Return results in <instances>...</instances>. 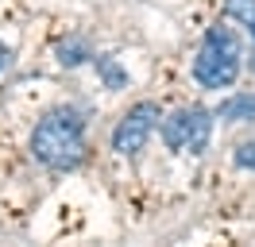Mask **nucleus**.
I'll return each mask as SVG.
<instances>
[{
	"mask_svg": "<svg viewBox=\"0 0 255 247\" xmlns=\"http://www.w3.org/2000/svg\"><path fill=\"white\" fill-rule=\"evenodd\" d=\"M159 120H162V108L155 105V101H135V105L116 120V127H112V151L124 154V158H135V154L147 147L151 131L159 127Z\"/></svg>",
	"mask_w": 255,
	"mask_h": 247,
	"instance_id": "20e7f679",
	"label": "nucleus"
},
{
	"mask_svg": "<svg viewBox=\"0 0 255 247\" xmlns=\"http://www.w3.org/2000/svg\"><path fill=\"white\" fill-rule=\"evenodd\" d=\"M27 151L47 170H74L85 158V116L78 108H54L35 124Z\"/></svg>",
	"mask_w": 255,
	"mask_h": 247,
	"instance_id": "f257e3e1",
	"label": "nucleus"
},
{
	"mask_svg": "<svg viewBox=\"0 0 255 247\" xmlns=\"http://www.w3.org/2000/svg\"><path fill=\"white\" fill-rule=\"evenodd\" d=\"M213 124H217V112H209L201 105H186L170 112L166 120L159 124L162 131V143L178 154H201L209 147V139H213Z\"/></svg>",
	"mask_w": 255,
	"mask_h": 247,
	"instance_id": "7ed1b4c3",
	"label": "nucleus"
},
{
	"mask_svg": "<svg viewBox=\"0 0 255 247\" xmlns=\"http://www.w3.org/2000/svg\"><path fill=\"white\" fill-rule=\"evenodd\" d=\"M93 58V50H89V43L85 39H66V43H58V62L62 66H81V62H89Z\"/></svg>",
	"mask_w": 255,
	"mask_h": 247,
	"instance_id": "6e6552de",
	"label": "nucleus"
},
{
	"mask_svg": "<svg viewBox=\"0 0 255 247\" xmlns=\"http://www.w3.org/2000/svg\"><path fill=\"white\" fill-rule=\"evenodd\" d=\"M236 166L240 170H255V139H248V143L236 147Z\"/></svg>",
	"mask_w": 255,
	"mask_h": 247,
	"instance_id": "1a4fd4ad",
	"label": "nucleus"
},
{
	"mask_svg": "<svg viewBox=\"0 0 255 247\" xmlns=\"http://www.w3.org/2000/svg\"><path fill=\"white\" fill-rule=\"evenodd\" d=\"M213 112L221 124H248L255 120V93H228Z\"/></svg>",
	"mask_w": 255,
	"mask_h": 247,
	"instance_id": "39448f33",
	"label": "nucleus"
},
{
	"mask_svg": "<svg viewBox=\"0 0 255 247\" xmlns=\"http://www.w3.org/2000/svg\"><path fill=\"white\" fill-rule=\"evenodd\" d=\"M93 66H97V77L105 81V89H128V70L112 54H93Z\"/></svg>",
	"mask_w": 255,
	"mask_h": 247,
	"instance_id": "0eeeda50",
	"label": "nucleus"
},
{
	"mask_svg": "<svg viewBox=\"0 0 255 247\" xmlns=\"http://www.w3.org/2000/svg\"><path fill=\"white\" fill-rule=\"evenodd\" d=\"M8 66H12V46H8V43H0V74H4Z\"/></svg>",
	"mask_w": 255,
	"mask_h": 247,
	"instance_id": "9d476101",
	"label": "nucleus"
},
{
	"mask_svg": "<svg viewBox=\"0 0 255 247\" xmlns=\"http://www.w3.org/2000/svg\"><path fill=\"white\" fill-rule=\"evenodd\" d=\"M224 15L236 19L240 27L252 35V58H248V66L255 74V0H224Z\"/></svg>",
	"mask_w": 255,
	"mask_h": 247,
	"instance_id": "423d86ee",
	"label": "nucleus"
},
{
	"mask_svg": "<svg viewBox=\"0 0 255 247\" xmlns=\"http://www.w3.org/2000/svg\"><path fill=\"white\" fill-rule=\"evenodd\" d=\"M248 66V50H244V39H240L236 27H228L224 19H217L213 27L201 35L197 43V54H193V81L209 93L232 89Z\"/></svg>",
	"mask_w": 255,
	"mask_h": 247,
	"instance_id": "f03ea898",
	"label": "nucleus"
}]
</instances>
